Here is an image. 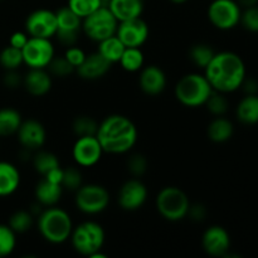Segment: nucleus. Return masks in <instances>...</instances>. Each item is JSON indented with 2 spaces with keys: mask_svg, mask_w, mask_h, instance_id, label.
<instances>
[{
  "mask_svg": "<svg viewBox=\"0 0 258 258\" xmlns=\"http://www.w3.org/2000/svg\"><path fill=\"white\" fill-rule=\"evenodd\" d=\"M23 62V53L22 49H18V48L9 47L4 48L3 52L0 53V64L8 71H17L18 67L22 66Z\"/></svg>",
  "mask_w": 258,
  "mask_h": 258,
  "instance_id": "7c9ffc66",
  "label": "nucleus"
},
{
  "mask_svg": "<svg viewBox=\"0 0 258 258\" xmlns=\"http://www.w3.org/2000/svg\"><path fill=\"white\" fill-rule=\"evenodd\" d=\"M70 238L76 252L82 256L92 257L102 249L105 243V231L101 224L87 221L75 227Z\"/></svg>",
  "mask_w": 258,
  "mask_h": 258,
  "instance_id": "39448f33",
  "label": "nucleus"
},
{
  "mask_svg": "<svg viewBox=\"0 0 258 258\" xmlns=\"http://www.w3.org/2000/svg\"><path fill=\"white\" fill-rule=\"evenodd\" d=\"M22 82H23L22 77H20V76L18 75L15 71H8V73L5 75V77H4L5 86L9 88L18 87V86H19Z\"/></svg>",
  "mask_w": 258,
  "mask_h": 258,
  "instance_id": "c03bdc74",
  "label": "nucleus"
},
{
  "mask_svg": "<svg viewBox=\"0 0 258 258\" xmlns=\"http://www.w3.org/2000/svg\"><path fill=\"white\" fill-rule=\"evenodd\" d=\"M20 184L19 170L13 164L0 161V197L14 193Z\"/></svg>",
  "mask_w": 258,
  "mask_h": 258,
  "instance_id": "5701e85b",
  "label": "nucleus"
},
{
  "mask_svg": "<svg viewBox=\"0 0 258 258\" xmlns=\"http://www.w3.org/2000/svg\"><path fill=\"white\" fill-rule=\"evenodd\" d=\"M96 138L100 141L103 153L125 154L138 141V128L126 116L110 115L98 125Z\"/></svg>",
  "mask_w": 258,
  "mask_h": 258,
  "instance_id": "f03ea898",
  "label": "nucleus"
},
{
  "mask_svg": "<svg viewBox=\"0 0 258 258\" xmlns=\"http://www.w3.org/2000/svg\"><path fill=\"white\" fill-rule=\"evenodd\" d=\"M156 209L163 218L169 222H179L188 216V196L178 186H165L156 197Z\"/></svg>",
  "mask_w": 258,
  "mask_h": 258,
  "instance_id": "423d86ee",
  "label": "nucleus"
},
{
  "mask_svg": "<svg viewBox=\"0 0 258 258\" xmlns=\"http://www.w3.org/2000/svg\"><path fill=\"white\" fill-rule=\"evenodd\" d=\"M216 52L212 49L211 45L206 44V43H198V44H194L190 48V59L193 60V63L196 66H198L199 68H206L209 64V62L212 60V58L214 57Z\"/></svg>",
  "mask_w": 258,
  "mask_h": 258,
  "instance_id": "c756f323",
  "label": "nucleus"
},
{
  "mask_svg": "<svg viewBox=\"0 0 258 258\" xmlns=\"http://www.w3.org/2000/svg\"><path fill=\"white\" fill-rule=\"evenodd\" d=\"M125 45L123 43L118 39L117 35H112V37H108L106 39L98 42V50L97 52L105 58L106 60L112 64L120 60L121 55H122L123 50H125Z\"/></svg>",
  "mask_w": 258,
  "mask_h": 258,
  "instance_id": "a878e982",
  "label": "nucleus"
},
{
  "mask_svg": "<svg viewBox=\"0 0 258 258\" xmlns=\"http://www.w3.org/2000/svg\"><path fill=\"white\" fill-rule=\"evenodd\" d=\"M25 90L35 97L47 95L52 88V78L44 68H30L29 72L23 78Z\"/></svg>",
  "mask_w": 258,
  "mask_h": 258,
  "instance_id": "aec40b11",
  "label": "nucleus"
},
{
  "mask_svg": "<svg viewBox=\"0 0 258 258\" xmlns=\"http://www.w3.org/2000/svg\"><path fill=\"white\" fill-rule=\"evenodd\" d=\"M213 92L211 83L204 75L189 73L183 76L175 86V97L186 107H199L206 105L207 100Z\"/></svg>",
  "mask_w": 258,
  "mask_h": 258,
  "instance_id": "20e7f679",
  "label": "nucleus"
},
{
  "mask_svg": "<svg viewBox=\"0 0 258 258\" xmlns=\"http://www.w3.org/2000/svg\"><path fill=\"white\" fill-rule=\"evenodd\" d=\"M241 23L249 32L258 33V4L244 8L241 15Z\"/></svg>",
  "mask_w": 258,
  "mask_h": 258,
  "instance_id": "58836bf2",
  "label": "nucleus"
},
{
  "mask_svg": "<svg viewBox=\"0 0 258 258\" xmlns=\"http://www.w3.org/2000/svg\"><path fill=\"white\" fill-rule=\"evenodd\" d=\"M76 207L85 214H98L107 208L110 194L98 184H86L76 190Z\"/></svg>",
  "mask_w": 258,
  "mask_h": 258,
  "instance_id": "6e6552de",
  "label": "nucleus"
},
{
  "mask_svg": "<svg viewBox=\"0 0 258 258\" xmlns=\"http://www.w3.org/2000/svg\"><path fill=\"white\" fill-rule=\"evenodd\" d=\"M20 113L14 108L0 110V136L13 135L22 125Z\"/></svg>",
  "mask_w": 258,
  "mask_h": 258,
  "instance_id": "bb28decb",
  "label": "nucleus"
},
{
  "mask_svg": "<svg viewBox=\"0 0 258 258\" xmlns=\"http://www.w3.org/2000/svg\"><path fill=\"white\" fill-rule=\"evenodd\" d=\"M127 169L131 175L139 178V176L144 175L148 170V159L141 154H134L128 158Z\"/></svg>",
  "mask_w": 258,
  "mask_h": 258,
  "instance_id": "ea45409f",
  "label": "nucleus"
},
{
  "mask_svg": "<svg viewBox=\"0 0 258 258\" xmlns=\"http://www.w3.org/2000/svg\"><path fill=\"white\" fill-rule=\"evenodd\" d=\"M241 8H249L258 4V0H236Z\"/></svg>",
  "mask_w": 258,
  "mask_h": 258,
  "instance_id": "de8ad7c7",
  "label": "nucleus"
},
{
  "mask_svg": "<svg viewBox=\"0 0 258 258\" xmlns=\"http://www.w3.org/2000/svg\"><path fill=\"white\" fill-rule=\"evenodd\" d=\"M118 63L127 72H138L144 66V53L138 47H126Z\"/></svg>",
  "mask_w": 258,
  "mask_h": 258,
  "instance_id": "cd10ccee",
  "label": "nucleus"
},
{
  "mask_svg": "<svg viewBox=\"0 0 258 258\" xmlns=\"http://www.w3.org/2000/svg\"><path fill=\"white\" fill-rule=\"evenodd\" d=\"M55 12L49 9H37L30 13L25 20V30L29 37L50 39L57 33Z\"/></svg>",
  "mask_w": 258,
  "mask_h": 258,
  "instance_id": "f8f14e48",
  "label": "nucleus"
},
{
  "mask_svg": "<svg viewBox=\"0 0 258 258\" xmlns=\"http://www.w3.org/2000/svg\"><path fill=\"white\" fill-rule=\"evenodd\" d=\"M242 9L236 0H213L208 7V19L217 29L229 30L241 23Z\"/></svg>",
  "mask_w": 258,
  "mask_h": 258,
  "instance_id": "1a4fd4ad",
  "label": "nucleus"
},
{
  "mask_svg": "<svg viewBox=\"0 0 258 258\" xmlns=\"http://www.w3.org/2000/svg\"><path fill=\"white\" fill-rule=\"evenodd\" d=\"M202 246L209 256L223 257L231 248V237L223 227L212 226L203 233Z\"/></svg>",
  "mask_w": 258,
  "mask_h": 258,
  "instance_id": "dca6fc26",
  "label": "nucleus"
},
{
  "mask_svg": "<svg viewBox=\"0 0 258 258\" xmlns=\"http://www.w3.org/2000/svg\"><path fill=\"white\" fill-rule=\"evenodd\" d=\"M204 76L214 91L226 95L241 87L246 78V66L238 54L224 50L214 54L204 68Z\"/></svg>",
  "mask_w": 258,
  "mask_h": 258,
  "instance_id": "f257e3e1",
  "label": "nucleus"
},
{
  "mask_svg": "<svg viewBox=\"0 0 258 258\" xmlns=\"http://www.w3.org/2000/svg\"><path fill=\"white\" fill-rule=\"evenodd\" d=\"M63 188L60 184L52 183L47 179H42L35 186V199L40 206L44 207H53L59 202L62 197Z\"/></svg>",
  "mask_w": 258,
  "mask_h": 258,
  "instance_id": "4be33fe9",
  "label": "nucleus"
},
{
  "mask_svg": "<svg viewBox=\"0 0 258 258\" xmlns=\"http://www.w3.org/2000/svg\"><path fill=\"white\" fill-rule=\"evenodd\" d=\"M98 128V123L90 116H78L75 118L72 123V130L76 135L80 136H90L96 135Z\"/></svg>",
  "mask_w": 258,
  "mask_h": 258,
  "instance_id": "473e14b6",
  "label": "nucleus"
},
{
  "mask_svg": "<svg viewBox=\"0 0 258 258\" xmlns=\"http://www.w3.org/2000/svg\"><path fill=\"white\" fill-rule=\"evenodd\" d=\"M33 165L38 173L44 176L48 171L59 166V160L50 151H38L33 158Z\"/></svg>",
  "mask_w": 258,
  "mask_h": 258,
  "instance_id": "c85d7f7f",
  "label": "nucleus"
},
{
  "mask_svg": "<svg viewBox=\"0 0 258 258\" xmlns=\"http://www.w3.org/2000/svg\"><path fill=\"white\" fill-rule=\"evenodd\" d=\"M207 211H206V207L203 204H193L189 207V211H188V216L190 217L193 221L196 222H201L203 221L204 217H206Z\"/></svg>",
  "mask_w": 258,
  "mask_h": 258,
  "instance_id": "79ce46f5",
  "label": "nucleus"
},
{
  "mask_svg": "<svg viewBox=\"0 0 258 258\" xmlns=\"http://www.w3.org/2000/svg\"><path fill=\"white\" fill-rule=\"evenodd\" d=\"M48 67H49V71L52 72V75L57 76V77H60V78L67 77V76L72 75L76 70V68L73 67V66L71 64L67 59H66L64 55H63V57L53 58V59L50 60V63Z\"/></svg>",
  "mask_w": 258,
  "mask_h": 258,
  "instance_id": "4c0bfd02",
  "label": "nucleus"
},
{
  "mask_svg": "<svg viewBox=\"0 0 258 258\" xmlns=\"http://www.w3.org/2000/svg\"><path fill=\"white\" fill-rule=\"evenodd\" d=\"M204 106H207V108H208V111L212 115L223 116L228 111L229 103L226 96H224V93L217 92V91L213 90V92L209 96V98L207 100Z\"/></svg>",
  "mask_w": 258,
  "mask_h": 258,
  "instance_id": "f704fd0d",
  "label": "nucleus"
},
{
  "mask_svg": "<svg viewBox=\"0 0 258 258\" xmlns=\"http://www.w3.org/2000/svg\"><path fill=\"white\" fill-rule=\"evenodd\" d=\"M148 199V188L139 179L127 180L118 191L117 202L123 211L134 212L140 209Z\"/></svg>",
  "mask_w": 258,
  "mask_h": 258,
  "instance_id": "2eb2a0df",
  "label": "nucleus"
},
{
  "mask_svg": "<svg viewBox=\"0 0 258 258\" xmlns=\"http://www.w3.org/2000/svg\"><path fill=\"white\" fill-rule=\"evenodd\" d=\"M101 2H102V3H103V4H107V3H108V2H110V0H101Z\"/></svg>",
  "mask_w": 258,
  "mask_h": 258,
  "instance_id": "8fccbe9b",
  "label": "nucleus"
},
{
  "mask_svg": "<svg viewBox=\"0 0 258 258\" xmlns=\"http://www.w3.org/2000/svg\"><path fill=\"white\" fill-rule=\"evenodd\" d=\"M234 133L233 123L222 116H217L208 126V138L213 143L222 144L228 141Z\"/></svg>",
  "mask_w": 258,
  "mask_h": 258,
  "instance_id": "393cba45",
  "label": "nucleus"
},
{
  "mask_svg": "<svg viewBox=\"0 0 258 258\" xmlns=\"http://www.w3.org/2000/svg\"><path fill=\"white\" fill-rule=\"evenodd\" d=\"M107 7L120 23L141 17L144 3L143 0H110Z\"/></svg>",
  "mask_w": 258,
  "mask_h": 258,
  "instance_id": "412c9836",
  "label": "nucleus"
},
{
  "mask_svg": "<svg viewBox=\"0 0 258 258\" xmlns=\"http://www.w3.org/2000/svg\"><path fill=\"white\" fill-rule=\"evenodd\" d=\"M237 118L244 125H254L258 122V96L247 95L237 106Z\"/></svg>",
  "mask_w": 258,
  "mask_h": 258,
  "instance_id": "b1692460",
  "label": "nucleus"
},
{
  "mask_svg": "<svg viewBox=\"0 0 258 258\" xmlns=\"http://www.w3.org/2000/svg\"><path fill=\"white\" fill-rule=\"evenodd\" d=\"M57 17V33L55 37L66 47L76 45L78 35L82 30V18L78 17L68 7H62L55 12Z\"/></svg>",
  "mask_w": 258,
  "mask_h": 258,
  "instance_id": "9b49d317",
  "label": "nucleus"
},
{
  "mask_svg": "<svg viewBox=\"0 0 258 258\" xmlns=\"http://www.w3.org/2000/svg\"><path fill=\"white\" fill-rule=\"evenodd\" d=\"M17 133L19 143L25 150H37L42 148L47 139L44 126L37 120L23 121Z\"/></svg>",
  "mask_w": 258,
  "mask_h": 258,
  "instance_id": "f3484780",
  "label": "nucleus"
},
{
  "mask_svg": "<svg viewBox=\"0 0 258 258\" xmlns=\"http://www.w3.org/2000/svg\"><path fill=\"white\" fill-rule=\"evenodd\" d=\"M103 150L96 135L80 136L72 149L73 160L80 166L90 168L101 160Z\"/></svg>",
  "mask_w": 258,
  "mask_h": 258,
  "instance_id": "ddd939ff",
  "label": "nucleus"
},
{
  "mask_svg": "<svg viewBox=\"0 0 258 258\" xmlns=\"http://www.w3.org/2000/svg\"><path fill=\"white\" fill-rule=\"evenodd\" d=\"M15 232L9 226L0 224V257L9 256L15 248Z\"/></svg>",
  "mask_w": 258,
  "mask_h": 258,
  "instance_id": "c9c22d12",
  "label": "nucleus"
},
{
  "mask_svg": "<svg viewBox=\"0 0 258 258\" xmlns=\"http://www.w3.org/2000/svg\"><path fill=\"white\" fill-rule=\"evenodd\" d=\"M116 35L125 47L140 48L149 38V25L140 17L120 22L116 30Z\"/></svg>",
  "mask_w": 258,
  "mask_h": 258,
  "instance_id": "4468645a",
  "label": "nucleus"
},
{
  "mask_svg": "<svg viewBox=\"0 0 258 258\" xmlns=\"http://www.w3.org/2000/svg\"><path fill=\"white\" fill-rule=\"evenodd\" d=\"M171 3H174V4H184V3H186L188 0H170Z\"/></svg>",
  "mask_w": 258,
  "mask_h": 258,
  "instance_id": "09e8293b",
  "label": "nucleus"
},
{
  "mask_svg": "<svg viewBox=\"0 0 258 258\" xmlns=\"http://www.w3.org/2000/svg\"><path fill=\"white\" fill-rule=\"evenodd\" d=\"M72 229V219L62 208L53 206L40 212L38 218V231L49 243H64L71 237Z\"/></svg>",
  "mask_w": 258,
  "mask_h": 258,
  "instance_id": "7ed1b4c3",
  "label": "nucleus"
},
{
  "mask_svg": "<svg viewBox=\"0 0 258 258\" xmlns=\"http://www.w3.org/2000/svg\"><path fill=\"white\" fill-rule=\"evenodd\" d=\"M110 67L111 63L106 60L100 53L96 52L90 55H86L82 64L78 66L76 70L82 80L95 81L102 78L110 71Z\"/></svg>",
  "mask_w": 258,
  "mask_h": 258,
  "instance_id": "6ab92c4d",
  "label": "nucleus"
},
{
  "mask_svg": "<svg viewBox=\"0 0 258 258\" xmlns=\"http://www.w3.org/2000/svg\"><path fill=\"white\" fill-rule=\"evenodd\" d=\"M241 87L243 88L247 95H257L258 92V82L253 78H244Z\"/></svg>",
  "mask_w": 258,
  "mask_h": 258,
  "instance_id": "49530a36",
  "label": "nucleus"
},
{
  "mask_svg": "<svg viewBox=\"0 0 258 258\" xmlns=\"http://www.w3.org/2000/svg\"><path fill=\"white\" fill-rule=\"evenodd\" d=\"M140 77H139V85L141 91L145 95L156 96L160 95L166 87V75L158 66H148L141 68Z\"/></svg>",
  "mask_w": 258,
  "mask_h": 258,
  "instance_id": "a211bd4d",
  "label": "nucleus"
},
{
  "mask_svg": "<svg viewBox=\"0 0 258 258\" xmlns=\"http://www.w3.org/2000/svg\"><path fill=\"white\" fill-rule=\"evenodd\" d=\"M62 188L68 189L71 191H76L81 185H82V174L78 169L71 168L63 169V178H62Z\"/></svg>",
  "mask_w": 258,
  "mask_h": 258,
  "instance_id": "e433bc0d",
  "label": "nucleus"
},
{
  "mask_svg": "<svg viewBox=\"0 0 258 258\" xmlns=\"http://www.w3.org/2000/svg\"><path fill=\"white\" fill-rule=\"evenodd\" d=\"M86 53L81 49L77 45H71V47L67 48L64 53V58L73 66L75 68H77L78 66L82 64V62L86 58Z\"/></svg>",
  "mask_w": 258,
  "mask_h": 258,
  "instance_id": "a19ab883",
  "label": "nucleus"
},
{
  "mask_svg": "<svg viewBox=\"0 0 258 258\" xmlns=\"http://www.w3.org/2000/svg\"><path fill=\"white\" fill-rule=\"evenodd\" d=\"M44 178L47 180L52 181V183L55 184H62V178H63V169L60 166H57V168L52 169L50 171H48L44 175Z\"/></svg>",
  "mask_w": 258,
  "mask_h": 258,
  "instance_id": "a18cd8bd",
  "label": "nucleus"
},
{
  "mask_svg": "<svg viewBox=\"0 0 258 258\" xmlns=\"http://www.w3.org/2000/svg\"><path fill=\"white\" fill-rule=\"evenodd\" d=\"M102 5L105 4L101 0H68L67 7L83 19Z\"/></svg>",
  "mask_w": 258,
  "mask_h": 258,
  "instance_id": "2f4dec72",
  "label": "nucleus"
},
{
  "mask_svg": "<svg viewBox=\"0 0 258 258\" xmlns=\"http://www.w3.org/2000/svg\"><path fill=\"white\" fill-rule=\"evenodd\" d=\"M22 53L23 62L29 68H45L54 58V47L48 38L29 37Z\"/></svg>",
  "mask_w": 258,
  "mask_h": 258,
  "instance_id": "9d476101",
  "label": "nucleus"
},
{
  "mask_svg": "<svg viewBox=\"0 0 258 258\" xmlns=\"http://www.w3.org/2000/svg\"><path fill=\"white\" fill-rule=\"evenodd\" d=\"M33 216L27 211H18L10 217L9 227L15 233H24L32 228Z\"/></svg>",
  "mask_w": 258,
  "mask_h": 258,
  "instance_id": "72a5a7b5",
  "label": "nucleus"
},
{
  "mask_svg": "<svg viewBox=\"0 0 258 258\" xmlns=\"http://www.w3.org/2000/svg\"><path fill=\"white\" fill-rule=\"evenodd\" d=\"M118 22L108 7L98 8L90 15L82 19V30L90 39L101 42L108 37L116 34Z\"/></svg>",
  "mask_w": 258,
  "mask_h": 258,
  "instance_id": "0eeeda50",
  "label": "nucleus"
},
{
  "mask_svg": "<svg viewBox=\"0 0 258 258\" xmlns=\"http://www.w3.org/2000/svg\"><path fill=\"white\" fill-rule=\"evenodd\" d=\"M28 39H29V37H28L27 33L15 32L14 34L10 37V45L18 48V49H23V47H24L25 43L28 42Z\"/></svg>",
  "mask_w": 258,
  "mask_h": 258,
  "instance_id": "37998d69",
  "label": "nucleus"
}]
</instances>
